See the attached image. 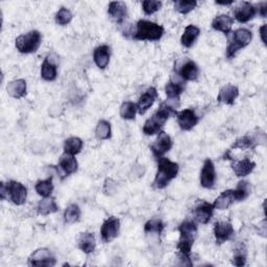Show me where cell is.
<instances>
[{
	"label": "cell",
	"instance_id": "obj_42",
	"mask_svg": "<svg viewBox=\"0 0 267 267\" xmlns=\"http://www.w3.org/2000/svg\"><path fill=\"white\" fill-rule=\"evenodd\" d=\"M232 263L235 266H244L247 264V250L246 248H239L235 251Z\"/></svg>",
	"mask_w": 267,
	"mask_h": 267
},
{
	"label": "cell",
	"instance_id": "obj_31",
	"mask_svg": "<svg viewBox=\"0 0 267 267\" xmlns=\"http://www.w3.org/2000/svg\"><path fill=\"white\" fill-rule=\"evenodd\" d=\"M83 140L78 137H70L67 139L64 143V153H68L71 155H75L82 151L83 148Z\"/></svg>",
	"mask_w": 267,
	"mask_h": 267
},
{
	"label": "cell",
	"instance_id": "obj_23",
	"mask_svg": "<svg viewBox=\"0 0 267 267\" xmlns=\"http://www.w3.org/2000/svg\"><path fill=\"white\" fill-rule=\"evenodd\" d=\"M57 63L47 57L41 66V77L46 82H54L58 76Z\"/></svg>",
	"mask_w": 267,
	"mask_h": 267
},
{
	"label": "cell",
	"instance_id": "obj_37",
	"mask_svg": "<svg viewBox=\"0 0 267 267\" xmlns=\"http://www.w3.org/2000/svg\"><path fill=\"white\" fill-rule=\"evenodd\" d=\"M258 140L254 136H243L236 140V142L233 144L232 148L234 149H249L254 148L258 143Z\"/></svg>",
	"mask_w": 267,
	"mask_h": 267
},
{
	"label": "cell",
	"instance_id": "obj_27",
	"mask_svg": "<svg viewBox=\"0 0 267 267\" xmlns=\"http://www.w3.org/2000/svg\"><path fill=\"white\" fill-rule=\"evenodd\" d=\"M96 248V241L93 233H82L78 238V249L89 255L95 251Z\"/></svg>",
	"mask_w": 267,
	"mask_h": 267
},
{
	"label": "cell",
	"instance_id": "obj_18",
	"mask_svg": "<svg viewBox=\"0 0 267 267\" xmlns=\"http://www.w3.org/2000/svg\"><path fill=\"white\" fill-rule=\"evenodd\" d=\"M239 96V89L234 85H226L219 90V94L217 96V101L232 105L235 100Z\"/></svg>",
	"mask_w": 267,
	"mask_h": 267
},
{
	"label": "cell",
	"instance_id": "obj_8",
	"mask_svg": "<svg viewBox=\"0 0 267 267\" xmlns=\"http://www.w3.org/2000/svg\"><path fill=\"white\" fill-rule=\"evenodd\" d=\"M120 232V220L117 217L111 216L103 221L100 229L101 240L104 243L112 242L115 238L118 237Z\"/></svg>",
	"mask_w": 267,
	"mask_h": 267
},
{
	"label": "cell",
	"instance_id": "obj_6",
	"mask_svg": "<svg viewBox=\"0 0 267 267\" xmlns=\"http://www.w3.org/2000/svg\"><path fill=\"white\" fill-rule=\"evenodd\" d=\"M253 33L248 29H238L236 30L233 35L232 39L229 40V44L227 47V58L233 59L236 54L241 49L247 47L252 42Z\"/></svg>",
	"mask_w": 267,
	"mask_h": 267
},
{
	"label": "cell",
	"instance_id": "obj_45",
	"mask_svg": "<svg viewBox=\"0 0 267 267\" xmlns=\"http://www.w3.org/2000/svg\"><path fill=\"white\" fill-rule=\"evenodd\" d=\"M216 4L217 5H222V6H230V5L233 4V2H230V3H218V2H216Z\"/></svg>",
	"mask_w": 267,
	"mask_h": 267
},
{
	"label": "cell",
	"instance_id": "obj_22",
	"mask_svg": "<svg viewBox=\"0 0 267 267\" xmlns=\"http://www.w3.org/2000/svg\"><path fill=\"white\" fill-rule=\"evenodd\" d=\"M111 58V49L108 45H100L94 49L93 60L99 69H105Z\"/></svg>",
	"mask_w": 267,
	"mask_h": 267
},
{
	"label": "cell",
	"instance_id": "obj_20",
	"mask_svg": "<svg viewBox=\"0 0 267 267\" xmlns=\"http://www.w3.org/2000/svg\"><path fill=\"white\" fill-rule=\"evenodd\" d=\"M255 167H256V163L249 158H244L239 161H234L232 165L233 171L238 177L249 175L254 171Z\"/></svg>",
	"mask_w": 267,
	"mask_h": 267
},
{
	"label": "cell",
	"instance_id": "obj_1",
	"mask_svg": "<svg viewBox=\"0 0 267 267\" xmlns=\"http://www.w3.org/2000/svg\"><path fill=\"white\" fill-rule=\"evenodd\" d=\"M176 110L173 105L169 104L167 101L161 103L158 109L149 119H147L143 125V132L146 136H153L155 134H159L162 127L165 125L166 121L172 117L176 116Z\"/></svg>",
	"mask_w": 267,
	"mask_h": 267
},
{
	"label": "cell",
	"instance_id": "obj_34",
	"mask_svg": "<svg viewBox=\"0 0 267 267\" xmlns=\"http://www.w3.org/2000/svg\"><path fill=\"white\" fill-rule=\"evenodd\" d=\"M95 136L98 140H108L112 136V128H111V123L106 120H100L97 123L95 129Z\"/></svg>",
	"mask_w": 267,
	"mask_h": 267
},
{
	"label": "cell",
	"instance_id": "obj_39",
	"mask_svg": "<svg viewBox=\"0 0 267 267\" xmlns=\"http://www.w3.org/2000/svg\"><path fill=\"white\" fill-rule=\"evenodd\" d=\"M164 224L161 219H150L148 220L145 226H144V232L151 234V233H155V234H161L164 231Z\"/></svg>",
	"mask_w": 267,
	"mask_h": 267
},
{
	"label": "cell",
	"instance_id": "obj_21",
	"mask_svg": "<svg viewBox=\"0 0 267 267\" xmlns=\"http://www.w3.org/2000/svg\"><path fill=\"white\" fill-rule=\"evenodd\" d=\"M233 23H234V19L231 16L219 15L215 17L214 20L212 21V29L217 32L224 33L225 35L228 36L232 30Z\"/></svg>",
	"mask_w": 267,
	"mask_h": 267
},
{
	"label": "cell",
	"instance_id": "obj_16",
	"mask_svg": "<svg viewBox=\"0 0 267 267\" xmlns=\"http://www.w3.org/2000/svg\"><path fill=\"white\" fill-rule=\"evenodd\" d=\"M158 98V92L157 89L150 87L147 90L140 96L138 102H137V111L140 115L145 114L147 111L150 109V106L154 103L155 99Z\"/></svg>",
	"mask_w": 267,
	"mask_h": 267
},
{
	"label": "cell",
	"instance_id": "obj_10",
	"mask_svg": "<svg viewBox=\"0 0 267 267\" xmlns=\"http://www.w3.org/2000/svg\"><path fill=\"white\" fill-rule=\"evenodd\" d=\"M57 263L56 257L48 249L37 250L29 259V264L32 266H55Z\"/></svg>",
	"mask_w": 267,
	"mask_h": 267
},
{
	"label": "cell",
	"instance_id": "obj_38",
	"mask_svg": "<svg viewBox=\"0 0 267 267\" xmlns=\"http://www.w3.org/2000/svg\"><path fill=\"white\" fill-rule=\"evenodd\" d=\"M197 6V3L194 0H176L174 3V9L180 14L186 15L193 11Z\"/></svg>",
	"mask_w": 267,
	"mask_h": 267
},
{
	"label": "cell",
	"instance_id": "obj_15",
	"mask_svg": "<svg viewBox=\"0 0 267 267\" xmlns=\"http://www.w3.org/2000/svg\"><path fill=\"white\" fill-rule=\"evenodd\" d=\"M214 213V206L205 200H200L194 207V216L195 219L202 225L209 224Z\"/></svg>",
	"mask_w": 267,
	"mask_h": 267
},
{
	"label": "cell",
	"instance_id": "obj_2",
	"mask_svg": "<svg viewBox=\"0 0 267 267\" xmlns=\"http://www.w3.org/2000/svg\"><path fill=\"white\" fill-rule=\"evenodd\" d=\"M180 166L177 163L170 161L167 158H159L158 159V170L155 174L153 187L155 189H164L166 188L170 182L175 179L177 173H179Z\"/></svg>",
	"mask_w": 267,
	"mask_h": 267
},
{
	"label": "cell",
	"instance_id": "obj_25",
	"mask_svg": "<svg viewBox=\"0 0 267 267\" xmlns=\"http://www.w3.org/2000/svg\"><path fill=\"white\" fill-rule=\"evenodd\" d=\"M236 202V196L234 190H226L222 192L213 204L214 209L227 210Z\"/></svg>",
	"mask_w": 267,
	"mask_h": 267
},
{
	"label": "cell",
	"instance_id": "obj_44",
	"mask_svg": "<svg viewBox=\"0 0 267 267\" xmlns=\"http://www.w3.org/2000/svg\"><path fill=\"white\" fill-rule=\"evenodd\" d=\"M266 29H267V25L266 24H264L261 29H260V36H261V39H262V42L265 44V45H266V38H265V36H266Z\"/></svg>",
	"mask_w": 267,
	"mask_h": 267
},
{
	"label": "cell",
	"instance_id": "obj_3",
	"mask_svg": "<svg viewBox=\"0 0 267 267\" xmlns=\"http://www.w3.org/2000/svg\"><path fill=\"white\" fill-rule=\"evenodd\" d=\"M180 239L177 243V251L181 255L190 256L191 249L197 236V226L193 220H185L179 227Z\"/></svg>",
	"mask_w": 267,
	"mask_h": 267
},
{
	"label": "cell",
	"instance_id": "obj_19",
	"mask_svg": "<svg viewBox=\"0 0 267 267\" xmlns=\"http://www.w3.org/2000/svg\"><path fill=\"white\" fill-rule=\"evenodd\" d=\"M108 13L116 23L121 24L127 16V8L123 2H112L109 5Z\"/></svg>",
	"mask_w": 267,
	"mask_h": 267
},
{
	"label": "cell",
	"instance_id": "obj_43",
	"mask_svg": "<svg viewBox=\"0 0 267 267\" xmlns=\"http://www.w3.org/2000/svg\"><path fill=\"white\" fill-rule=\"evenodd\" d=\"M257 14H259L262 18H265L267 16V3H261L258 6H256Z\"/></svg>",
	"mask_w": 267,
	"mask_h": 267
},
{
	"label": "cell",
	"instance_id": "obj_32",
	"mask_svg": "<svg viewBox=\"0 0 267 267\" xmlns=\"http://www.w3.org/2000/svg\"><path fill=\"white\" fill-rule=\"evenodd\" d=\"M36 192L42 197H49L54 191V183L52 176L48 177L46 180L39 181L35 186Z\"/></svg>",
	"mask_w": 267,
	"mask_h": 267
},
{
	"label": "cell",
	"instance_id": "obj_36",
	"mask_svg": "<svg viewBox=\"0 0 267 267\" xmlns=\"http://www.w3.org/2000/svg\"><path fill=\"white\" fill-rule=\"evenodd\" d=\"M234 192L236 196V202H242V200L247 199L252 192L251 184L247 181H241L238 183Z\"/></svg>",
	"mask_w": 267,
	"mask_h": 267
},
{
	"label": "cell",
	"instance_id": "obj_9",
	"mask_svg": "<svg viewBox=\"0 0 267 267\" xmlns=\"http://www.w3.org/2000/svg\"><path fill=\"white\" fill-rule=\"evenodd\" d=\"M173 142L171 137L165 131H160L158 138L155 139L153 144L150 146V150L155 158H162L163 155L172 148Z\"/></svg>",
	"mask_w": 267,
	"mask_h": 267
},
{
	"label": "cell",
	"instance_id": "obj_14",
	"mask_svg": "<svg viewBox=\"0 0 267 267\" xmlns=\"http://www.w3.org/2000/svg\"><path fill=\"white\" fill-rule=\"evenodd\" d=\"M177 124L182 130H191L198 123V116L192 109H186L176 113Z\"/></svg>",
	"mask_w": 267,
	"mask_h": 267
},
{
	"label": "cell",
	"instance_id": "obj_7",
	"mask_svg": "<svg viewBox=\"0 0 267 267\" xmlns=\"http://www.w3.org/2000/svg\"><path fill=\"white\" fill-rule=\"evenodd\" d=\"M42 42L41 34L38 31H32L28 34L21 35L16 39L15 45L19 52L21 54H33L36 52Z\"/></svg>",
	"mask_w": 267,
	"mask_h": 267
},
{
	"label": "cell",
	"instance_id": "obj_24",
	"mask_svg": "<svg viewBox=\"0 0 267 267\" xmlns=\"http://www.w3.org/2000/svg\"><path fill=\"white\" fill-rule=\"evenodd\" d=\"M185 87L182 82L171 79L165 87V93L168 97V102L171 101H179L181 94L184 92Z\"/></svg>",
	"mask_w": 267,
	"mask_h": 267
},
{
	"label": "cell",
	"instance_id": "obj_40",
	"mask_svg": "<svg viewBox=\"0 0 267 267\" xmlns=\"http://www.w3.org/2000/svg\"><path fill=\"white\" fill-rule=\"evenodd\" d=\"M71 20H72V13L70 12V10L66 9V8L60 9L56 15V22L59 25H62V26L69 24Z\"/></svg>",
	"mask_w": 267,
	"mask_h": 267
},
{
	"label": "cell",
	"instance_id": "obj_4",
	"mask_svg": "<svg viewBox=\"0 0 267 267\" xmlns=\"http://www.w3.org/2000/svg\"><path fill=\"white\" fill-rule=\"evenodd\" d=\"M164 35V28L154 22L148 20H139L137 22L136 32L132 35V39L137 41H159Z\"/></svg>",
	"mask_w": 267,
	"mask_h": 267
},
{
	"label": "cell",
	"instance_id": "obj_17",
	"mask_svg": "<svg viewBox=\"0 0 267 267\" xmlns=\"http://www.w3.org/2000/svg\"><path fill=\"white\" fill-rule=\"evenodd\" d=\"M77 168H78V163L74 158V155L68 153H64L62 155L59 162L58 171L62 174L63 177L75 173L77 171Z\"/></svg>",
	"mask_w": 267,
	"mask_h": 267
},
{
	"label": "cell",
	"instance_id": "obj_26",
	"mask_svg": "<svg viewBox=\"0 0 267 267\" xmlns=\"http://www.w3.org/2000/svg\"><path fill=\"white\" fill-rule=\"evenodd\" d=\"M199 74V69L197 65L193 61H187L179 71V76L186 82L196 81Z\"/></svg>",
	"mask_w": 267,
	"mask_h": 267
},
{
	"label": "cell",
	"instance_id": "obj_28",
	"mask_svg": "<svg viewBox=\"0 0 267 267\" xmlns=\"http://www.w3.org/2000/svg\"><path fill=\"white\" fill-rule=\"evenodd\" d=\"M7 90L10 96L20 99L26 94V82L24 79H15L9 83Z\"/></svg>",
	"mask_w": 267,
	"mask_h": 267
},
{
	"label": "cell",
	"instance_id": "obj_41",
	"mask_svg": "<svg viewBox=\"0 0 267 267\" xmlns=\"http://www.w3.org/2000/svg\"><path fill=\"white\" fill-rule=\"evenodd\" d=\"M161 8H162V3L155 2V0H145V2L142 3L143 12L147 16H150L155 12H158Z\"/></svg>",
	"mask_w": 267,
	"mask_h": 267
},
{
	"label": "cell",
	"instance_id": "obj_13",
	"mask_svg": "<svg viewBox=\"0 0 267 267\" xmlns=\"http://www.w3.org/2000/svg\"><path fill=\"white\" fill-rule=\"evenodd\" d=\"M216 182L215 166L211 159H207L204 162L202 172H200V185L203 188L212 189Z\"/></svg>",
	"mask_w": 267,
	"mask_h": 267
},
{
	"label": "cell",
	"instance_id": "obj_11",
	"mask_svg": "<svg viewBox=\"0 0 267 267\" xmlns=\"http://www.w3.org/2000/svg\"><path fill=\"white\" fill-rule=\"evenodd\" d=\"M257 15L256 6L251 3H239L234 9V17L240 23H247Z\"/></svg>",
	"mask_w": 267,
	"mask_h": 267
},
{
	"label": "cell",
	"instance_id": "obj_5",
	"mask_svg": "<svg viewBox=\"0 0 267 267\" xmlns=\"http://www.w3.org/2000/svg\"><path fill=\"white\" fill-rule=\"evenodd\" d=\"M9 197L11 202L16 206H21L26 202L28 189L26 187L16 181H10L8 184L2 183V198Z\"/></svg>",
	"mask_w": 267,
	"mask_h": 267
},
{
	"label": "cell",
	"instance_id": "obj_30",
	"mask_svg": "<svg viewBox=\"0 0 267 267\" xmlns=\"http://www.w3.org/2000/svg\"><path fill=\"white\" fill-rule=\"evenodd\" d=\"M38 214L42 216H46L49 214H54L59 211V207L56 203V200L54 198L49 197H44V199L40 200L38 207H37Z\"/></svg>",
	"mask_w": 267,
	"mask_h": 267
},
{
	"label": "cell",
	"instance_id": "obj_12",
	"mask_svg": "<svg viewBox=\"0 0 267 267\" xmlns=\"http://www.w3.org/2000/svg\"><path fill=\"white\" fill-rule=\"evenodd\" d=\"M235 235V230L229 221H218L214 225V236L217 244H222L231 240Z\"/></svg>",
	"mask_w": 267,
	"mask_h": 267
},
{
	"label": "cell",
	"instance_id": "obj_35",
	"mask_svg": "<svg viewBox=\"0 0 267 267\" xmlns=\"http://www.w3.org/2000/svg\"><path fill=\"white\" fill-rule=\"evenodd\" d=\"M137 112H138L137 105L131 101H125L120 106V116L122 119L125 120L135 119Z\"/></svg>",
	"mask_w": 267,
	"mask_h": 267
},
{
	"label": "cell",
	"instance_id": "obj_33",
	"mask_svg": "<svg viewBox=\"0 0 267 267\" xmlns=\"http://www.w3.org/2000/svg\"><path fill=\"white\" fill-rule=\"evenodd\" d=\"M81 209L76 204H72L69 207H67L65 212H64V220L66 224H75L79 219H81Z\"/></svg>",
	"mask_w": 267,
	"mask_h": 267
},
{
	"label": "cell",
	"instance_id": "obj_29",
	"mask_svg": "<svg viewBox=\"0 0 267 267\" xmlns=\"http://www.w3.org/2000/svg\"><path fill=\"white\" fill-rule=\"evenodd\" d=\"M200 35V30L195 26V25H188L185 31H184V34L181 38V43H182V45L186 48H190L194 45V43L195 41L197 40V38L199 37Z\"/></svg>",
	"mask_w": 267,
	"mask_h": 267
}]
</instances>
